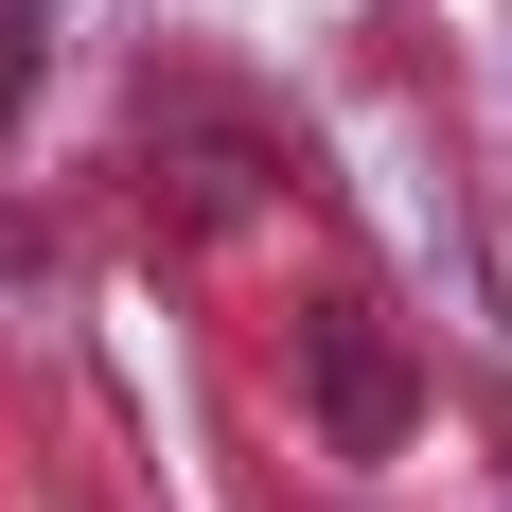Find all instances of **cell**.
I'll return each instance as SVG.
<instances>
[{
    "label": "cell",
    "instance_id": "cell-1",
    "mask_svg": "<svg viewBox=\"0 0 512 512\" xmlns=\"http://www.w3.org/2000/svg\"><path fill=\"white\" fill-rule=\"evenodd\" d=\"M18 71H36V0H0V106H18Z\"/></svg>",
    "mask_w": 512,
    "mask_h": 512
}]
</instances>
